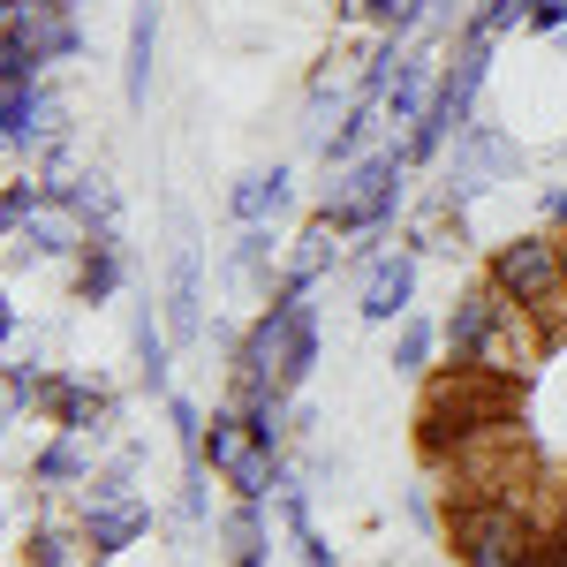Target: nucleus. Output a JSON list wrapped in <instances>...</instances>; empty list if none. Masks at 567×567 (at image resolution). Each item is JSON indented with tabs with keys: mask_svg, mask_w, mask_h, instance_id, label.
<instances>
[{
	"mask_svg": "<svg viewBox=\"0 0 567 567\" xmlns=\"http://www.w3.org/2000/svg\"><path fill=\"white\" fill-rule=\"evenodd\" d=\"M515 424V393L499 371H477V363H454L446 379H432L424 393V416H416V446H424V462H454V454H470L477 439L507 432Z\"/></svg>",
	"mask_w": 567,
	"mask_h": 567,
	"instance_id": "nucleus-1",
	"label": "nucleus"
},
{
	"mask_svg": "<svg viewBox=\"0 0 567 567\" xmlns=\"http://www.w3.org/2000/svg\"><path fill=\"white\" fill-rule=\"evenodd\" d=\"M446 545L462 553V567H537L545 523L529 515L523 499H454L446 515Z\"/></svg>",
	"mask_w": 567,
	"mask_h": 567,
	"instance_id": "nucleus-2",
	"label": "nucleus"
},
{
	"mask_svg": "<svg viewBox=\"0 0 567 567\" xmlns=\"http://www.w3.org/2000/svg\"><path fill=\"white\" fill-rule=\"evenodd\" d=\"M484 76H492V45L484 39H462L454 53H446V69H439V91H432V114L409 130V167H424V159H439L446 152V136H470L477 130V91Z\"/></svg>",
	"mask_w": 567,
	"mask_h": 567,
	"instance_id": "nucleus-3",
	"label": "nucleus"
},
{
	"mask_svg": "<svg viewBox=\"0 0 567 567\" xmlns=\"http://www.w3.org/2000/svg\"><path fill=\"white\" fill-rule=\"evenodd\" d=\"M401 182H409V152H401V144H393V152H371V159L341 167V182H326L318 219L341 227V235H379V227H393V213H401Z\"/></svg>",
	"mask_w": 567,
	"mask_h": 567,
	"instance_id": "nucleus-4",
	"label": "nucleus"
},
{
	"mask_svg": "<svg viewBox=\"0 0 567 567\" xmlns=\"http://www.w3.org/2000/svg\"><path fill=\"white\" fill-rule=\"evenodd\" d=\"M484 280H492L515 310L553 318V310L567 303V250L553 243V235H507V243L492 250V265H484Z\"/></svg>",
	"mask_w": 567,
	"mask_h": 567,
	"instance_id": "nucleus-5",
	"label": "nucleus"
},
{
	"mask_svg": "<svg viewBox=\"0 0 567 567\" xmlns=\"http://www.w3.org/2000/svg\"><path fill=\"white\" fill-rule=\"evenodd\" d=\"M523 175V144L507 130H492V122H477L470 136H454V159H446V182H439V197L446 205H470V197H484L492 182H515Z\"/></svg>",
	"mask_w": 567,
	"mask_h": 567,
	"instance_id": "nucleus-6",
	"label": "nucleus"
},
{
	"mask_svg": "<svg viewBox=\"0 0 567 567\" xmlns=\"http://www.w3.org/2000/svg\"><path fill=\"white\" fill-rule=\"evenodd\" d=\"M507 318H515V303H507L492 280L462 288L454 310H446V326H439V333H446V355H454V363H484V349L507 333Z\"/></svg>",
	"mask_w": 567,
	"mask_h": 567,
	"instance_id": "nucleus-7",
	"label": "nucleus"
},
{
	"mask_svg": "<svg viewBox=\"0 0 567 567\" xmlns=\"http://www.w3.org/2000/svg\"><path fill=\"white\" fill-rule=\"evenodd\" d=\"M0 136L8 152H45L61 136V99L39 84H0Z\"/></svg>",
	"mask_w": 567,
	"mask_h": 567,
	"instance_id": "nucleus-8",
	"label": "nucleus"
},
{
	"mask_svg": "<svg viewBox=\"0 0 567 567\" xmlns=\"http://www.w3.org/2000/svg\"><path fill=\"white\" fill-rule=\"evenodd\" d=\"M409 303H416V250H393V258H371V265H363L355 310H363L371 326H393V318H409Z\"/></svg>",
	"mask_w": 567,
	"mask_h": 567,
	"instance_id": "nucleus-9",
	"label": "nucleus"
},
{
	"mask_svg": "<svg viewBox=\"0 0 567 567\" xmlns=\"http://www.w3.org/2000/svg\"><path fill=\"white\" fill-rule=\"evenodd\" d=\"M167 333L175 341H205V265H197V243L182 235L175 258H167Z\"/></svg>",
	"mask_w": 567,
	"mask_h": 567,
	"instance_id": "nucleus-10",
	"label": "nucleus"
},
{
	"mask_svg": "<svg viewBox=\"0 0 567 567\" xmlns=\"http://www.w3.org/2000/svg\"><path fill=\"white\" fill-rule=\"evenodd\" d=\"M39 409L61 424V432H106L114 393H106V386H84V379H69V371H53V379H39Z\"/></svg>",
	"mask_w": 567,
	"mask_h": 567,
	"instance_id": "nucleus-11",
	"label": "nucleus"
},
{
	"mask_svg": "<svg viewBox=\"0 0 567 567\" xmlns=\"http://www.w3.org/2000/svg\"><path fill=\"white\" fill-rule=\"evenodd\" d=\"M144 529H152V507H144V499H91V507H84V545H91V560L130 553Z\"/></svg>",
	"mask_w": 567,
	"mask_h": 567,
	"instance_id": "nucleus-12",
	"label": "nucleus"
},
{
	"mask_svg": "<svg viewBox=\"0 0 567 567\" xmlns=\"http://www.w3.org/2000/svg\"><path fill=\"white\" fill-rule=\"evenodd\" d=\"M23 39L39 45V61H76L84 53V31H76V8H61V0H39V8H23V16H8Z\"/></svg>",
	"mask_w": 567,
	"mask_h": 567,
	"instance_id": "nucleus-13",
	"label": "nucleus"
},
{
	"mask_svg": "<svg viewBox=\"0 0 567 567\" xmlns=\"http://www.w3.org/2000/svg\"><path fill=\"white\" fill-rule=\"evenodd\" d=\"M122 288V235L114 227H91L84 258H76V303H106Z\"/></svg>",
	"mask_w": 567,
	"mask_h": 567,
	"instance_id": "nucleus-14",
	"label": "nucleus"
},
{
	"mask_svg": "<svg viewBox=\"0 0 567 567\" xmlns=\"http://www.w3.org/2000/svg\"><path fill=\"white\" fill-rule=\"evenodd\" d=\"M152 45H159V0H136L130 8V61H122V99L130 106L152 99Z\"/></svg>",
	"mask_w": 567,
	"mask_h": 567,
	"instance_id": "nucleus-15",
	"label": "nucleus"
},
{
	"mask_svg": "<svg viewBox=\"0 0 567 567\" xmlns=\"http://www.w3.org/2000/svg\"><path fill=\"white\" fill-rule=\"evenodd\" d=\"M280 205H288V167H258V175H243L235 189H227V213H235V227H265Z\"/></svg>",
	"mask_w": 567,
	"mask_h": 567,
	"instance_id": "nucleus-16",
	"label": "nucleus"
},
{
	"mask_svg": "<svg viewBox=\"0 0 567 567\" xmlns=\"http://www.w3.org/2000/svg\"><path fill=\"white\" fill-rule=\"evenodd\" d=\"M31 484L61 492V484H91V454H84V432H53L31 454Z\"/></svg>",
	"mask_w": 567,
	"mask_h": 567,
	"instance_id": "nucleus-17",
	"label": "nucleus"
},
{
	"mask_svg": "<svg viewBox=\"0 0 567 567\" xmlns=\"http://www.w3.org/2000/svg\"><path fill=\"white\" fill-rule=\"evenodd\" d=\"M333 243H341V227H326V219H310L303 235H296V250H288V272H280V288H318L326 272H333Z\"/></svg>",
	"mask_w": 567,
	"mask_h": 567,
	"instance_id": "nucleus-18",
	"label": "nucleus"
},
{
	"mask_svg": "<svg viewBox=\"0 0 567 567\" xmlns=\"http://www.w3.org/2000/svg\"><path fill=\"white\" fill-rule=\"evenodd\" d=\"M432 91H439V76H432V53H409V61H401V76H393V91L379 99V106H386L393 122H409V130H416V122L432 114Z\"/></svg>",
	"mask_w": 567,
	"mask_h": 567,
	"instance_id": "nucleus-19",
	"label": "nucleus"
},
{
	"mask_svg": "<svg viewBox=\"0 0 567 567\" xmlns=\"http://www.w3.org/2000/svg\"><path fill=\"white\" fill-rule=\"evenodd\" d=\"M379 122H386V106L355 91L349 122H341V130H333V144H326V167H355V159H371V136H379Z\"/></svg>",
	"mask_w": 567,
	"mask_h": 567,
	"instance_id": "nucleus-20",
	"label": "nucleus"
},
{
	"mask_svg": "<svg viewBox=\"0 0 567 567\" xmlns=\"http://www.w3.org/2000/svg\"><path fill=\"white\" fill-rule=\"evenodd\" d=\"M250 446H258V439H250V416H243L235 401H227V409H213V424H205V462H213L219 477H227Z\"/></svg>",
	"mask_w": 567,
	"mask_h": 567,
	"instance_id": "nucleus-21",
	"label": "nucleus"
},
{
	"mask_svg": "<svg viewBox=\"0 0 567 567\" xmlns=\"http://www.w3.org/2000/svg\"><path fill=\"white\" fill-rule=\"evenodd\" d=\"M136 371H144V386L159 393H175V363H167V333H159V318H152V303L136 310Z\"/></svg>",
	"mask_w": 567,
	"mask_h": 567,
	"instance_id": "nucleus-22",
	"label": "nucleus"
},
{
	"mask_svg": "<svg viewBox=\"0 0 567 567\" xmlns=\"http://www.w3.org/2000/svg\"><path fill=\"white\" fill-rule=\"evenodd\" d=\"M529 8H537V0H477V8H470V31H462V39L499 45L507 31H523V23H529Z\"/></svg>",
	"mask_w": 567,
	"mask_h": 567,
	"instance_id": "nucleus-23",
	"label": "nucleus"
},
{
	"mask_svg": "<svg viewBox=\"0 0 567 567\" xmlns=\"http://www.w3.org/2000/svg\"><path fill=\"white\" fill-rule=\"evenodd\" d=\"M272 250H280L272 227H243V235H235V258H227V280H235V288H258L265 265H272Z\"/></svg>",
	"mask_w": 567,
	"mask_h": 567,
	"instance_id": "nucleus-24",
	"label": "nucleus"
},
{
	"mask_svg": "<svg viewBox=\"0 0 567 567\" xmlns=\"http://www.w3.org/2000/svg\"><path fill=\"white\" fill-rule=\"evenodd\" d=\"M227 484H235V499H272V492H280V454H265V446H250V454H243V462H235V470H227Z\"/></svg>",
	"mask_w": 567,
	"mask_h": 567,
	"instance_id": "nucleus-25",
	"label": "nucleus"
},
{
	"mask_svg": "<svg viewBox=\"0 0 567 567\" xmlns=\"http://www.w3.org/2000/svg\"><path fill=\"white\" fill-rule=\"evenodd\" d=\"M219 537H227V553H265V499H235L219 515Z\"/></svg>",
	"mask_w": 567,
	"mask_h": 567,
	"instance_id": "nucleus-26",
	"label": "nucleus"
},
{
	"mask_svg": "<svg viewBox=\"0 0 567 567\" xmlns=\"http://www.w3.org/2000/svg\"><path fill=\"white\" fill-rule=\"evenodd\" d=\"M310 371H318V318H296V333H288V363H280V393H296L310 379Z\"/></svg>",
	"mask_w": 567,
	"mask_h": 567,
	"instance_id": "nucleus-27",
	"label": "nucleus"
},
{
	"mask_svg": "<svg viewBox=\"0 0 567 567\" xmlns=\"http://www.w3.org/2000/svg\"><path fill=\"white\" fill-rule=\"evenodd\" d=\"M439 341H446L439 326H424V318H401V333H393V371H424Z\"/></svg>",
	"mask_w": 567,
	"mask_h": 567,
	"instance_id": "nucleus-28",
	"label": "nucleus"
},
{
	"mask_svg": "<svg viewBox=\"0 0 567 567\" xmlns=\"http://www.w3.org/2000/svg\"><path fill=\"white\" fill-rule=\"evenodd\" d=\"M243 416H250V439H258L265 454H280V446H288V393H265V401L243 409Z\"/></svg>",
	"mask_w": 567,
	"mask_h": 567,
	"instance_id": "nucleus-29",
	"label": "nucleus"
},
{
	"mask_svg": "<svg viewBox=\"0 0 567 567\" xmlns=\"http://www.w3.org/2000/svg\"><path fill=\"white\" fill-rule=\"evenodd\" d=\"M39 205H45V182H31V175H8V189H0V219H8V235H23Z\"/></svg>",
	"mask_w": 567,
	"mask_h": 567,
	"instance_id": "nucleus-30",
	"label": "nucleus"
},
{
	"mask_svg": "<svg viewBox=\"0 0 567 567\" xmlns=\"http://www.w3.org/2000/svg\"><path fill=\"white\" fill-rule=\"evenodd\" d=\"M39 69H45V61H39V45H31L23 31H16V23H8V39H0V84H31Z\"/></svg>",
	"mask_w": 567,
	"mask_h": 567,
	"instance_id": "nucleus-31",
	"label": "nucleus"
},
{
	"mask_svg": "<svg viewBox=\"0 0 567 567\" xmlns=\"http://www.w3.org/2000/svg\"><path fill=\"white\" fill-rule=\"evenodd\" d=\"M167 416H175V439H182V454L205 470V409L197 401H182V393H167Z\"/></svg>",
	"mask_w": 567,
	"mask_h": 567,
	"instance_id": "nucleus-32",
	"label": "nucleus"
},
{
	"mask_svg": "<svg viewBox=\"0 0 567 567\" xmlns=\"http://www.w3.org/2000/svg\"><path fill=\"white\" fill-rule=\"evenodd\" d=\"M130 484H136V454H114V462L91 477V499H130Z\"/></svg>",
	"mask_w": 567,
	"mask_h": 567,
	"instance_id": "nucleus-33",
	"label": "nucleus"
},
{
	"mask_svg": "<svg viewBox=\"0 0 567 567\" xmlns=\"http://www.w3.org/2000/svg\"><path fill=\"white\" fill-rule=\"evenodd\" d=\"M23 567H69V537H61V529H31Z\"/></svg>",
	"mask_w": 567,
	"mask_h": 567,
	"instance_id": "nucleus-34",
	"label": "nucleus"
},
{
	"mask_svg": "<svg viewBox=\"0 0 567 567\" xmlns=\"http://www.w3.org/2000/svg\"><path fill=\"white\" fill-rule=\"evenodd\" d=\"M529 31L560 39V31H567V0H537V8H529Z\"/></svg>",
	"mask_w": 567,
	"mask_h": 567,
	"instance_id": "nucleus-35",
	"label": "nucleus"
},
{
	"mask_svg": "<svg viewBox=\"0 0 567 567\" xmlns=\"http://www.w3.org/2000/svg\"><path fill=\"white\" fill-rule=\"evenodd\" d=\"M296 553H303V567H341V560H333V545H326L318 529H303V537H296Z\"/></svg>",
	"mask_w": 567,
	"mask_h": 567,
	"instance_id": "nucleus-36",
	"label": "nucleus"
},
{
	"mask_svg": "<svg viewBox=\"0 0 567 567\" xmlns=\"http://www.w3.org/2000/svg\"><path fill=\"white\" fill-rule=\"evenodd\" d=\"M537 567H567V529H545V545H537Z\"/></svg>",
	"mask_w": 567,
	"mask_h": 567,
	"instance_id": "nucleus-37",
	"label": "nucleus"
},
{
	"mask_svg": "<svg viewBox=\"0 0 567 567\" xmlns=\"http://www.w3.org/2000/svg\"><path fill=\"white\" fill-rule=\"evenodd\" d=\"M545 213H553V219L567 227V182H560V189H545Z\"/></svg>",
	"mask_w": 567,
	"mask_h": 567,
	"instance_id": "nucleus-38",
	"label": "nucleus"
},
{
	"mask_svg": "<svg viewBox=\"0 0 567 567\" xmlns=\"http://www.w3.org/2000/svg\"><path fill=\"white\" fill-rule=\"evenodd\" d=\"M235 567H265V553H235Z\"/></svg>",
	"mask_w": 567,
	"mask_h": 567,
	"instance_id": "nucleus-39",
	"label": "nucleus"
},
{
	"mask_svg": "<svg viewBox=\"0 0 567 567\" xmlns=\"http://www.w3.org/2000/svg\"><path fill=\"white\" fill-rule=\"evenodd\" d=\"M61 8H84V0H61Z\"/></svg>",
	"mask_w": 567,
	"mask_h": 567,
	"instance_id": "nucleus-40",
	"label": "nucleus"
},
{
	"mask_svg": "<svg viewBox=\"0 0 567 567\" xmlns=\"http://www.w3.org/2000/svg\"><path fill=\"white\" fill-rule=\"evenodd\" d=\"M560 53H567V31H560Z\"/></svg>",
	"mask_w": 567,
	"mask_h": 567,
	"instance_id": "nucleus-41",
	"label": "nucleus"
}]
</instances>
